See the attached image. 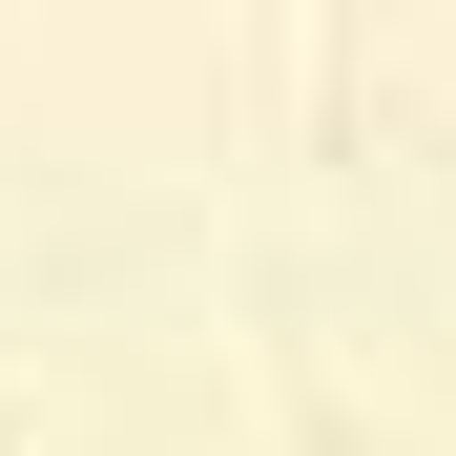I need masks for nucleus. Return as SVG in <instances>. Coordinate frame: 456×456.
<instances>
[]
</instances>
